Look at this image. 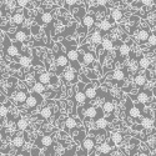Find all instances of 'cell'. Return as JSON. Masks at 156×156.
<instances>
[{
    "label": "cell",
    "mask_w": 156,
    "mask_h": 156,
    "mask_svg": "<svg viewBox=\"0 0 156 156\" xmlns=\"http://www.w3.org/2000/svg\"><path fill=\"white\" fill-rule=\"evenodd\" d=\"M28 126H29V122H28V120L25 119V118L18 119V121H16V129L19 130V131H25V130L28 129Z\"/></svg>",
    "instance_id": "cell-29"
},
{
    "label": "cell",
    "mask_w": 156,
    "mask_h": 156,
    "mask_svg": "<svg viewBox=\"0 0 156 156\" xmlns=\"http://www.w3.org/2000/svg\"><path fill=\"white\" fill-rule=\"evenodd\" d=\"M99 114V110L95 108V106H91L89 105L85 108V111H84V116H86L87 119H95Z\"/></svg>",
    "instance_id": "cell-15"
},
{
    "label": "cell",
    "mask_w": 156,
    "mask_h": 156,
    "mask_svg": "<svg viewBox=\"0 0 156 156\" xmlns=\"http://www.w3.org/2000/svg\"><path fill=\"white\" fill-rule=\"evenodd\" d=\"M4 50H5V54L10 58H14V56L19 55V49L15 44H9L8 46H4Z\"/></svg>",
    "instance_id": "cell-11"
},
{
    "label": "cell",
    "mask_w": 156,
    "mask_h": 156,
    "mask_svg": "<svg viewBox=\"0 0 156 156\" xmlns=\"http://www.w3.org/2000/svg\"><path fill=\"white\" fill-rule=\"evenodd\" d=\"M147 44H149L151 48H156V33L150 34V37H149V40H147Z\"/></svg>",
    "instance_id": "cell-41"
},
{
    "label": "cell",
    "mask_w": 156,
    "mask_h": 156,
    "mask_svg": "<svg viewBox=\"0 0 156 156\" xmlns=\"http://www.w3.org/2000/svg\"><path fill=\"white\" fill-rule=\"evenodd\" d=\"M36 79H37L39 83H41V84H44V85H48V84L51 83V75L45 71V73L39 74V75L36 76Z\"/></svg>",
    "instance_id": "cell-21"
},
{
    "label": "cell",
    "mask_w": 156,
    "mask_h": 156,
    "mask_svg": "<svg viewBox=\"0 0 156 156\" xmlns=\"http://www.w3.org/2000/svg\"><path fill=\"white\" fill-rule=\"evenodd\" d=\"M39 152L40 151H39L37 149H33L31 150V156H39Z\"/></svg>",
    "instance_id": "cell-48"
},
{
    "label": "cell",
    "mask_w": 156,
    "mask_h": 156,
    "mask_svg": "<svg viewBox=\"0 0 156 156\" xmlns=\"http://www.w3.org/2000/svg\"><path fill=\"white\" fill-rule=\"evenodd\" d=\"M111 28H112V24H111V21L108 20V19H104V20H101V21L99 23V29H100L102 33L109 31Z\"/></svg>",
    "instance_id": "cell-26"
},
{
    "label": "cell",
    "mask_w": 156,
    "mask_h": 156,
    "mask_svg": "<svg viewBox=\"0 0 156 156\" xmlns=\"http://www.w3.org/2000/svg\"><path fill=\"white\" fill-rule=\"evenodd\" d=\"M24 21H25V15L23 12H15V14L11 16V23L14 25H16V27L21 25Z\"/></svg>",
    "instance_id": "cell-22"
},
{
    "label": "cell",
    "mask_w": 156,
    "mask_h": 156,
    "mask_svg": "<svg viewBox=\"0 0 156 156\" xmlns=\"http://www.w3.org/2000/svg\"><path fill=\"white\" fill-rule=\"evenodd\" d=\"M11 144H12L14 147L20 149V147H23L25 145V137L23 135H15L11 140Z\"/></svg>",
    "instance_id": "cell-19"
},
{
    "label": "cell",
    "mask_w": 156,
    "mask_h": 156,
    "mask_svg": "<svg viewBox=\"0 0 156 156\" xmlns=\"http://www.w3.org/2000/svg\"><path fill=\"white\" fill-rule=\"evenodd\" d=\"M85 95H86L87 100L95 99V98L98 96V90H96V87H94V86H91V85H87V86L85 87Z\"/></svg>",
    "instance_id": "cell-20"
},
{
    "label": "cell",
    "mask_w": 156,
    "mask_h": 156,
    "mask_svg": "<svg viewBox=\"0 0 156 156\" xmlns=\"http://www.w3.org/2000/svg\"><path fill=\"white\" fill-rule=\"evenodd\" d=\"M53 144H54V139L50 135H41V136H39V139L36 141V145H40V147H43V146L50 147Z\"/></svg>",
    "instance_id": "cell-6"
},
{
    "label": "cell",
    "mask_w": 156,
    "mask_h": 156,
    "mask_svg": "<svg viewBox=\"0 0 156 156\" xmlns=\"http://www.w3.org/2000/svg\"><path fill=\"white\" fill-rule=\"evenodd\" d=\"M77 3V0H65V8L66 9H70V8H74Z\"/></svg>",
    "instance_id": "cell-44"
},
{
    "label": "cell",
    "mask_w": 156,
    "mask_h": 156,
    "mask_svg": "<svg viewBox=\"0 0 156 156\" xmlns=\"http://www.w3.org/2000/svg\"><path fill=\"white\" fill-rule=\"evenodd\" d=\"M102 34H101V30H95L93 31L91 34H90V41H91V44H95V45H100L102 43Z\"/></svg>",
    "instance_id": "cell-10"
},
{
    "label": "cell",
    "mask_w": 156,
    "mask_h": 156,
    "mask_svg": "<svg viewBox=\"0 0 156 156\" xmlns=\"http://www.w3.org/2000/svg\"><path fill=\"white\" fill-rule=\"evenodd\" d=\"M101 110L104 112H106V114H110L115 110V105H114V102L110 101V100H106L105 102L102 104V106H101Z\"/></svg>",
    "instance_id": "cell-28"
},
{
    "label": "cell",
    "mask_w": 156,
    "mask_h": 156,
    "mask_svg": "<svg viewBox=\"0 0 156 156\" xmlns=\"http://www.w3.org/2000/svg\"><path fill=\"white\" fill-rule=\"evenodd\" d=\"M140 2H141V4H142V5H145V6H150V5H152L154 0H140Z\"/></svg>",
    "instance_id": "cell-46"
},
{
    "label": "cell",
    "mask_w": 156,
    "mask_h": 156,
    "mask_svg": "<svg viewBox=\"0 0 156 156\" xmlns=\"http://www.w3.org/2000/svg\"><path fill=\"white\" fill-rule=\"evenodd\" d=\"M140 125L142 126V129H151L154 126V120L150 116H145V118H142V120L140 121Z\"/></svg>",
    "instance_id": "cell-30"
},
{
    "label": "cell",
    "mask_w": 156,
    "mask_h": 156,
    "mask_svg": "<svg viewBox=\"0 0 156 156\" xmlns=\"http://www.w3.org/2000/svg\"><path fill=\"white\" fill-rule=\"evenodd\" d=\"M154 28H155V30H156V23H155V27H154Z\"/></svg>",
    "instance_id": "cell-52"
},
{
    "label": "cell",
    "mask_w": 156,
    "mask_h": 156,
    "mask_svg": "<svg viewBox=\"0 0 156 156\" xmlns=\"http://www.w3.org/2000/svg\"><path fill=\"white\" fill-rule=\"evenodd\" d=\"M135 156H149V154H147V152H139V154H136Z\"/></svg>",
    "instance_id": "cell-49"
},
{
    "label": "cell",
    "mask_w": 156,
    "mask_h": 156,
    "mask_svg": "<svg viewBox=\"0 0 156 156\" xmlns=\"http://www.w3.org/2000/svg\"><path fill=\"white\" fill-rule=\"evenodd\" d=\"M95 3H96V5L98 6H106L108 5V3H109V0H95Z\"/></svg>",
    "instance_id": "cell-45"
},
{
    "label": "cell",
    "mask_w": 156,
    "mask_h": 156,
    "mask_svg": "<svg viewBox=\"0 0 156 156\" xmlns=\"http://www.w3.org/2000/svg\"><path fill=\"white\" fill-rule=\"evenodd\" d=\"M150 96H151V93L150 91H147V90H142V91H140L137 95H136V100L140 102V104H146V102H149V100H150Z\"/></svg>",
    "instance_id": "cell-12"
},
{
    "label": "cell",
    "mask_w": 156,
    "mask_h": 156,
    "mask_svg": "<svg viewBox=\"0 0 156 156\" xmlns=\"http://www.w3.org/2000/svg\"><path fill=\"white\" fill-rule=\"evenodd\" d=\"M127 115L135 120L141 116V109L137 105H130V100H127Z\"/></svg>",
    "instance_id": "cell-5"
},
{
    "label": "cell",
    "mask_w": 156,
    "mask_h": 156,
    "mask_svg": "<svg viewBox=\"0 0 156 156\" xmlns=\"http://www.w3.org/2000/svg\"><path fill=\"white\" fill-rule=\"evenodd\" d=\"M75 101L77 104H85L87 101V98L85 95V91H81V90L76 91V94H75Z\"/></svg>",
    "instance_id": "cell-32"
},
{
    "label": "cell",
    "mask_w": 156,
    "mask_h": 156,
    "mask_svg": "<svg viewBox=\"0 0 156 156\" xmlns=\"http://www.w3.org/2000/svg\"><path fill=\"white\" fill-rule=\"evenodd\" d=\"M154 152H155V154H156V146H155V149H154Z\"/></svg>",
    "instance_id": "cell-50"
},
{
    "label": "cell",
    "mask_w": 156,
    "mask_h": 156,
    "mask_svg": "<svg viewBox=\"0 0 156 156\" xmlns=\"http://www.w3.org/2000/svg\"><path fill=\"white\" fill-rule=\"evenodd\" d=\"M40 116L43 119H50L51 116H53V109L50 106H45L40 110Z\"/></svg>",
    "instance_id": "cell-35"
},
{
    "label": "cell",
    "mask_w": 156,
    "mask_h": 156,
    "mask_svg": "<svg viewBox=\"0 0 156 156\" xmlns=\"http://www.w3.org/2000/svg\"><path fill=\"white\" fill-rule=\"evenodd\" d=\"M119 51H120V55H121V56H127L130 53H131V49H130V46L126 45V44H121Z\"/></svg>",
    "instance_id": "cell-40"
},
{
    "label": "cell",
    "mask_w": 156,
    "mask_h": 156,
    "mask_svg": "<svg viewBox=\"0 0 156 156\" xmlns=\"http://www.w3.org/2000/svg\"><path fill=\"white\" fill-rule=\"evenodd\" d=\"M108 125H109V121L106 118H104V116H100V118H98L95 120V126L99 129H105Z\"/></svg>",
    "instance_id": "cell-33"
},
{
    "label": "cell",
    "mask_w": 156,
    "mask_h": 156,
    "mask_svg": "<svg viewBox=\"0 0 156 156\" xmlns=\"http://www.w3.org/2000/svg\"><path fill=\"white\" fill-rule=\"evenodd\" d=\"M29 30L28 29H19L15 34H14V39H16L18 41H20V43H23V41H27L28 39H29Z\"/></svg>",
    "instance_id": "cell-8"
},
{
    "label": "cell",
    "mask_w": 156,
    "mask_h": 156,
    "mask_svg": "<svg viewBox=\"0 0 156 156\" xmlns=\"http://www.w3.org/2000/svg\"><path fill=\"white\" fill-rule=\"evenodd\" d=\"M114 46H115V43L111 40V39H108V37L104 39L102 43H101V48H102V50H105V51H110V50H112Z\"/></svg>",
    "instance_id": "cell-27"
},
{
    "label": "cell",
    "mask_w": 156,
    "mask_h": 156,
    "mask_svg": "<svg viewBox=\"0 0 156 156\" xmlns=\"http://www.w3.org/2000/svg\"><path fill=\"white\" fill-rule=\"evenodd\" d=\"M125 76H126L125 71L124 70H120V69H116L112 73V77H114L115 80H118V81H122L125 79Z\"/></svg>",
    "instance_id": "cell-36"
},
{
    "label": "cell",
    "mask_w": 156,
    "mask_h": 156,
    "mask_svg": "<svg viewBox=\"0 0 156 156\" xmlns=\"http://www.w3.org/2000/svg\"><path fill=\"white\" fill-rule=\"evenodd\" d=\"M9 114V110H8V106L4 105V104H2V106H0V115H2V119L6 118Z\"/></svg>",
    "instance_id": "cell-42"
},
{
    "label": "cell",
    "mask_w": 156,
    "mask_h": 156,
    "mask_svg": "<svg viewBox=\"0 0 156 156\" xmlns=\"http://www.w3.org/2000/svg\"><path fill=\"white\" fill-rule=\"evenodd\" d=\"M95 59H96V56H95V54L93 53V51H90V50H85L84 53H83V55L80 56L79 55V60L84 64V65H86V66H89V68H93L91 65L95 62Z\"/></svg>",
    "instance_id": "cell-2"
},
{
    "label": "cell",
    "mask_w": 156,
    "mask_h": 156,
    "mask_svg": "<svg viewBox=\"0 0 156 156\" xmlns=\"http://www.w3.org/2000/svg\"><path fill=\"white\" fill-rule=\"evenodd\" d=\"M62 44L66 45V55L69 58V61H70V65L73 66L74 70L76 71H80V62H79V53H77L76 48L74 46V44L71 45V43H68L66 40H64Z\"/></svg>",
    "instance_id": "cell-1"
},
{
    "label": "cell",
    "mask_w": 156,
    "mask_h": 156,
    "mask_svg": "<svg viewBox=\"0 0 156 156\" xmlns=\"http://www.w3.org/2000/svg\"><path fill=\"white\" fill-rule=\"evenodd\" d=\"M83 149L86 151V152H90L95 149V140L93 137H85L83 140V144H81Z\"/></svg>",
    "instance_id": "cell-9"
},
{
    "label": "cell",
    "mask_w": 156,
    "mask_h": 156,
    "mask_svg": "<svg viewBox=\"0 0 156 156\" xmlns=\"http://www.w3.org/2000/svg\"><path fill=\"white\" fill-rule=\"evenodd\" d=\"M41 101H43V99L39 98V94L34 93V94H30V95L28 96L27 101H25V105H27L29 109H35Z\"/></svg>",
    "instance_id": "cell-3"
},
{
    "label": "cell",
    "mask_w": 156,
    "mask_h": 156,
    "mask_svg": "<svg viewBox=\"0 0 156 156\" xmlns=\"http://www.w3.org/2000/svg\"><path fill=\"white\" fill-rule=\"evenodd\" d=\"M15 156H30V154H29L28 151H20V152H18Z\"/></svg>",
    "instance_id": "cell-47"
},
{
    "label": "cell",
    "mask_w": 156,
    "mask_h": 156,
    "mask_svg": "<svg viewBox=\"0 0 156 156\" xmlns=\"http://www.w3.org/2000/svg\"><path fill=\"white\" fill-rule=\"evenodd\" d=\"M53 20H54V16L50 11H45V12L39 14V21L41 24H50V23H53Z\"/></svg>",
    "instance_id": "cell-16"
},
{
    "label": "cell",
    "mask_w": 156,
    "mask_h": 156,
    "mask_svg": "<svg viewBox=\"0 0 156 156\" xmlns=\"http://www.w3.org/2000/svg\"><path fill=\"white\" fill-rule=\"evenodd\" d=\"M135 37L137 39V41L139 43H147V40H149V37H150V33H149V30L147 29H141L136 35H135Z\"/></svg>",
    "instance_id": "cell-13"
},
{
    "label": "cell",
    "mask_w": 156,
    "mask_h": 156,
    "mask_svg": "<svg viewBox=\"0 0 156 156\" xmlns=\"http://www.w3.org/2000/svg\"><path fill=\"white\" fill-rule=\"evenodd\" d=\"M28 4H29V0H16V5H18V8H20V9L27 8Z\"/></svg>",
    "instance_id": "cell-43"
},
{
    "label": "cell",
    "mask_w": 156,
    "mask_h": 156,
    "mask_svg": "<svg viewBox=\"0 0 156 156\" xmlns=\"http://www.w3.org/2000/svg\"><path fill=\"white\" fill-rule=\"evenodd\" d=\"M93 156H100V155H99V154H95V155H93Z\"/></svg>",
    "instance_id": "cell-51"
},
{
    "label": "cell",
    "mask_w": 156,
    "mask_h": 156,
    "mask_svg": "<svg viewBox=\"0 0 156 156\" xmlns=\"http://www.w3.org/2000/svg\"><path fill=\"white\" fill-rule=\"evenodd\" d=\"M110 141L114 145H119L124 141V135L119 131H114V133L110 134Z\"/></svg>",
    "instance_id": "cell-18"
},
{
    "label": "cell",
    "mask_w": 156,
    "mask_h": 156,
    "mask_svg": "<svg viewBox=\"0 0 156 156\" xmlns=\"http://www.w3.org/2000/svg\"><path fill=\"white\" fill-rule=\"evenodd\" d=\"M139 69H140L139 61H136V60H131V61H130V64H129V70H130V73L136 74Z\"/></svg>",
    "instance_id": "cell-39"
},
{
    "label": "cell",
    "mask_w": 156,
    "mask_h": 156,
    "mask_svg": "<svg viewBox=\"0 0 156 156\" xmlns=\"http://www.w3.org/2000/svg\"><path fill=\"white\" fill-rule=\"evenodd\" d=\"M81 23H83V25H84L86 29L94 27V24H95V15H93V14H86V15L83 18Z\"/></svg>",
    "instance_id": "cell-17"
},
{
    "label": "cell",
    "mask_w": 156,
    "mask_h": 156,
    "mask_svg": "<svg viewBox=\"0 0 156 156\" xmlns=\"http://www.w3.org/2000/svg\"><path fill=\"white\" fill-rule=\"evenodd\" d=\"M69 64H70V61H69L68 55L65 54V53H61V51H60V53L56 55V66L64 69V68H66Z\"/></svg>",
    "instance_id": "cell-7"
},
{
    "label": "cell",
    "mask_w": 156,
    "mask_h": 156,
    "mask_svg": "<svg viewBox=\"0 0 156 156\" xmlns=\"http://www.w3.org/2000/svg\"><path fill=\"white\" fill-rule=\"evenodd\" d=\"M62 79L65 83H76L77 80V73L76 70H74L73 68L65 70L64 74H62Z\"/></svg>",
    "instance_id": "cell-4"
},
{
    "label": "cell",
    "mask_w": 156,
    "mask_h": 156,
    "mask_svg": "<svg viewBox=\"0 0 156 156\" xmlns=\"http://www.w3.org/2000/svg\"><path fill=\"white\" fill-rule=\"evenodd\" d=\"M65 126L68 129H76L77 121L73 118V116H69V118H66V120H65Z\"/></svg>",
    "instance_id": "cell-37"
},
{
    "label": "cell",
    "mask_w": 156,
    "mask_h": 156,
    "mask_svg": "<svg viewBox=\"0 0 156 156\" xmlns=\"http://www.w3.org/2000/svg\"><path fill=\"white\" fill-rule=\"evenodd\" d=\"M147 83V76L146 74H136V76L134 77V84L139 87L145 86Z\"/></svg>",
    "instance_id": "cell-14"
},
{
    "label": "cell",
    "mask_w": 156,
    "mask_h": 156,
    "mask_svg": "<svg viewBox=\"0 0 156 156\" xmlns=\"http://www.w3.org/2000/svg\"><path fill=\"white\" fill-rule=\"evenodd\" d=\"M110 18H111L114 21L119 23V21L124 18V14H122V11H121L120 9H112V10L110 11Z\"/></svg>",
    "instance_id": "cell-25"
},
{
    "label": "cell",
    "mask_w": 156,
    "mask_h": 156,
    "mask_svg": "<svg viewBox=\"0 0 156 156\" xmlns=\"http://www.w3.org/2000/svg\"><path fill=\"white\" fill-rule=\"evenodd\" d=\"M111 145H114L111 141H110V142H102V144L100 145V147H99L100 154H102V155H109V154L111 152V150H112V146H111Z\"/></svg>",
    "instance_id": "cell-24"
},
{
    "label": "cell",
    "mask_w": 156,
    "mask_h": 156,
    "mask_svg": "<svg viewBox=\"0 0 156 156\" xmlns=\"http://www.w3.org/2000/svg\"><path fill=\"white\" fill-rule=\"evenodd\" d=\"M28 93L25 91V90H21V91H18L14 96V100L18 102V104H25V101H27L28 99Z\"/></svg>",
    "instance_id": "cell-23"
},
{
    "label": "cell",
    "mask_w": 156,
    "mask_h": 156,
    "mask_svg": "<svg viewBox=\"0 0 156 156\" xmlns=\"http://www.w3.org/2000/svg\"><path fill=\"white\" fill-rule=\"evenodd\" d=\"M139 65L141 69H149L150 65H151V60L147 56H141L139 59Z\"/></svg>",
    "instance_id": "cell-34"
},
{
    "label": "cell",
    "mask_w": 156,
    "mask_h": 156,
    "mask_svg": "<svg viewBox=\"0 0 156 156\" xmlns=\"http://www.w3.org/2000/svg\"><path fill=\"white\" fill-rule=\"evenodd\" d=\"M18 61H19V64L21 65L23 68H29L31 65V59H30L29 55H21Z\"/></svg>",
    "instance_id": "cell-31"
},
{
    "label": "cell",
    "mask_w": 156,
    "mask_h": 156,
    "mask_svg": "<svg viewBox=\"0 0 156 156\" xmlns=\"http://www.w3.org/2000/svg\"><path fill=\"white\" fill-rule=\"evenodd\" d=\"M33 91L34 93H36V94H43L44 91H45V85L44 84H41V83H35L34 85H33Z\"/></svg>",
    "instance_id": "cell-38"
}]
</instances>
